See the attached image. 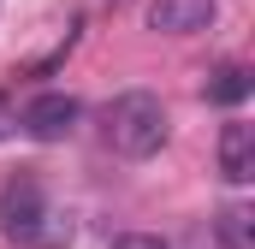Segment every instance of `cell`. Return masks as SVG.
<instances>
[{
  "mask_svg": "<svg viewBox=\"0 0 255 249\" xmlns=\"http://www.w3.org/2000/svg\"><path fill=\"white\" fill-rule=\"evenodd\" d=\"M166 130H172V119H166V101H160V95H148V89L113 95V107H107V142H113L125 160L160 154Z\"/></svg>",
  "mask_w": 255,
  "mask_h": 249,
  "instance_id": "cell-2",
  "label": "cell"
},
{
  "mask_svg": "<svg viewBox=\"0 0 255 249\" xmlns=\"http://www.w3.org/2000/svg\"><path fill=\"white\" fill-rule=\"evenodd\" d=\"M0 238L18 249H71L77 244V220L48 202L36 172H18V178L0 184Z\"/></svg>",
  "mask_w": 255,
  "mask_h": 249,
  "instance_id": "cell-1",
  "label": "cell"
},
{
  "mask_svg": "<svg viewBox=\"0 0 255 249\" xmlns=\"http://www.w3.org/2000/svg\"><path fill=\"white\" fill-rule=\"evenodd\" d=\"M220 0H148V30L154 36H196L214 30Z\"/></svg>",
  "mask_w": 255,
  "mask_h": 249,
  "instance_id": "cell-4",
  "label": "cell"
},
{
  "mask_svg": "<svg viewBox=\"0 0 255 249\" xmlns=\"http://www.w3.org/2000/svg\"><path fill=\"white\" fill-rule=\"evenodd\" d=\"M77 119H83V101H77V95H65V89H42V95L18 113V130L36 136V142H65Z\"/></svg>",
  "mask_w": 255,
  "mask_h": 249,
  "instance_id": "cell-3",
  "label": "cell"
},
{
  "mask_svg": "<svg viewBox=\"0 0 255 249\" xmlns=\"http://www.w3.org/2000/svg\"><path fill=\"white\" fill-rule=\"evenodd\" d=\"M214 238H220V249H255V208L250 202H226L220 220H214Z\"/></svg>",
  "mask_w": 255,
  "mask_h": 249,
  "instance_id": "cell-6",
  "label": "cell"
},
{
  "mask_svg": "<svg viewBox=\"0 0 255 249\" xmlns=\"http://www.w3.org/2000/svg\"><path fill=\"white\" fill-rule=\"evenodd\" d=\"M220 172H226V184H250L255 178V124L232 119L220 130Z\"/></svg>",
  "mask_w": 255,
  "mask_h": 249,
  "instance_id": "cell-5",
  "label": "cell"
},
{
  "mask_svg": "<svg viewBox=\"0 0 255 249\" xmlns=\"http://www.w3.org/2000/svg\"><path fill=\"white\" fill-rule=\"evenodd\" d=\"M107 249H172L166 238H154V232H119Z\"/></svg>",
  "mask_w": 255,
  "mask_h": 249,
  "instance_id": "cell-8",
  "label": "cell"
},
{
  "mask_svg": "<svg viewBox=\"0 0 255 249\" xmlns=\"http://www.w3.org/2000/svg\"><path fill=\"white\" fill-rule=\"evenodd\" d=\"M250 89H255V83H250V71H244V65H220V71L208 77V89H202V95H208L214 107H238Z\"/></svg>",
  "mask_w": 255,
  "mask_h": 249,
  "instance_id": "cell-7",
  "label": "cell"
},
{
  "mask_svg": "<svg viewBox=\"0 0 255 249\" xmlns=\"http://www.w3.org/2000/svg\"><path fill=\"white\" fill-rule=\"evenodd\" d=\"M12 130H18V113H12V101L0 95V136H12Z\"/></svg>",
  "mask_w": 255,
  "mask_h": 249,
  "instance_id": "cell-9",
  "label": "cell"
}]
</instances>
